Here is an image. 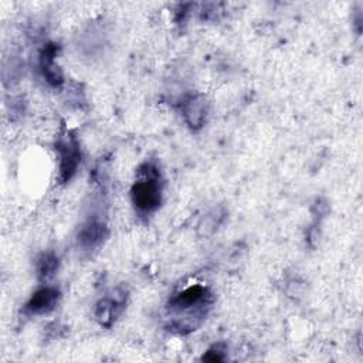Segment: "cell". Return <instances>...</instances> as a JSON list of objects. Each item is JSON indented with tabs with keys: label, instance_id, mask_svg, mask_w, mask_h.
I'll use <instances>...</instances> for the list:
<instances>
[{
	"label": "cell",
	"instance_id": "9",
	"mask_svg": "<svg viewBox=\"0 0 363 363\" xmlns=\"http://www.w3.org/2000/svg\"><path fill=\"white\" fill-rule=\"evenodd\" d=\"M58 265H60V259L52 251L43 252L35 262V271H37L38 279L47 281L52 278L58 269Z\"/></svg>",
	"mask_w": 363,
	"mask_h": 363
},
{
	"label": "cell",
	"instance_id": "11",
	"mask_svg": "<svg viewBox=\"0 0 363 363\" xmlns=\"http://www.w3.org/2000/svg\"><path fill=\"white\" fill-rule=\"evenodd\" d=\"M225 359V349L221 347V345H214L213 347H210L206 354H203L201 360L204 362H223Z\"/></svg>",
	"mask_w": 363,
	"mask_h": 363
},
{
	"label": "cell",
	"instance_id": "3",
	"mask_svg": "<svg viewBox=\"0 0 363 363\" xmlns=\"http://www.w3.org/2000/svg\"><path fill=\"white\" fill-rule=\"evenodd\" d=\"M58 156V182H69L81 164V149L77 138L71 132L61 135L55 143Z\"/></svg>",
	"mask_w": 363,
	"mask_h": 363
},
{
	"label": "cell",
	"instance_id": "6",
	"mask_svg": "<svg viewBox=\"0 0 363 363\" xmlns=\"http://www.w3.org/2000/svg\"><path fill=\"white\" fill-rule=\"evenodd\" d=\"M60 299V289L55 286H41L38 288L24 305V313L28 316L45 315L51 312Z\"/></svg>",
	"mask_w": 363,
	"mask_h": 363
},
{
	"label": "cell",
	"instance_id": "4",
	"mask_svg": "<svg viewBox=\"0 0 363 363\" xmlns=\"http://www.w3.org/2000/svg\"><path fill=\"white\" fill-rule=\"evenodd\" d=\"M126 299L128 289L125 286H116L108 296L99 299L95 305L94 312L96 322L104 328H111L123 312Z\"/></svg>",
	"mask_w": 363,
	"mask_h": 363
},
{
	"label": "cell",
	"instance_id": "2",
	"mask_svg": "<svg viewBox=\"0 0 363 363\" xmlns=\"http://www.w3.org/2000/svg\"><path fill=\"white\" fill-rule=\"evenodd\" d=\"M139 179L132 186L130 196L135 208L146 216L155 213L162 204V180L157 166L145 163L139 170Z\"/></svg>",
	"mask_w": 363,
	"mask_h": 363
},
{
	"label": "cell",
	"instance_id": "8",
	"mask_svg": "<svg viewBox=\"0 0 363 363\" xmlns=\"http://www.w3.org/2000/svg\"><path fill=\"white\" fill-rule=\"evenodd\" d=\"M55 55H57V45L47 44L40 52V69L45 81L51 86L58 88L64 84V75L61 68L55 62Z\"/></svg>",
	"mask_w": 363,
	"mask_h": 363
},
{
	"label": "cell",
	"instance_id": "5",
	"mask_svg": "<svg viewBox=\"0 0 363 363\" xmlns=\"http://www.w3.org/2000/svg\"><path fill=\"white\" fill-rule=\"evenodd\" d=\"M106 237H108V227L105 221L94 216L81 225L77 234V244H78V248H81V251L89 252L96 250L99 245H102Z\"/></svg>",
	"mask_w": 363,
	"mask_h": 363
},
{
	"label": "cell",
	"instance_id": "1",
	"mask_svg": "<svg viewBox=\"0 0 363 363\" xmlns=\"http://www.w3.org/2000/svg\"><path fill=\"white\" fill-rule=\"evenodd\" d=\"M214 298L211 291L194 284L173 295L167 303L166 328L179 335H187L196 330L206 319Z\"/></svg>",
	"mask_w": 363,
	"mask_h": 363
},
{
	"label": "cell",
	"instance_id": "7",
	"mask_svg": "<svg viewBox=\"0 0 363 363\" xmlns=\"http://www.w3.org/2000/svg\"><path fill=\"white\" fill-rule=\"evenodd\" d=\"M182 115L191 130L204 126L208 116V102L203 95H190L182 102Z\"/></svg>",
	"mask_w": 363,
	"mask_h": 363
},
{
	"label": "cell",
	"instance_id": "10",
	"mask_svg": "<svg viewBox=\"0 0 363 363\" xmlns=\"http://www.w3.org/2000/svg\"><path fill=\"white\" fill-rule=\"evenodd\" d=\"M224 217H225V211H224L221 207L211 210V211H210L208 214H206V216L203 217V220L200 221V224H199V233H200L201 235H210V234H213V233L218 228V225L223 223Z\"/></svg>",
	"mask_w": 363,
	"mask_h": 363
}]
</instances>
